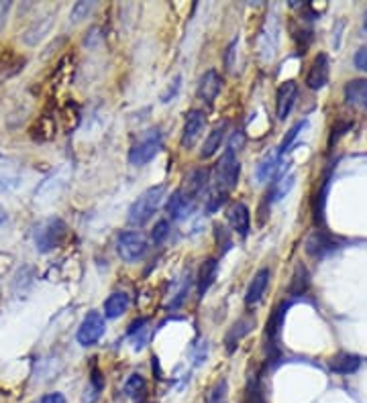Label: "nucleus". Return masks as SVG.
Segmentation results:
<instances>
[{
  "instance_id": "dca6fc26",
  "label": "nucleus",
  "mask_w": 367,
  "mask_h": 403,
  "mask_svg": "<svg viewBox=\"0 0 367 403\" xmlns=\"http://www.w3.org/2000/svg\"><path fill=\"white\" fill-rule=\"evenodd\" d=\"M267 284H270V269H260V271L253 275L249 287H247L245 303H247V306L257 303V301L263 298V294H265V289H267Z\"/></svg>"
},
{
  "instance_id": "cd10ccee",
  "label": "nucleus",
  "mask_w": 367,
  "mask_h": 403,
  "mask_svg": "<svg viewBox=\"0 0 367 403\" xmlns=\"http://www.w3.org/2000/svg\"><path fill=\"white\" fill-rule=\"evenodd\" d=\"M277 165H280V155L275 153V155H270V157L257 167V179H260L261 183H265L267 179L274 176Z\"/></svg>"
},
{
  "instance_id": "9b49d317",
  "label": "nucleus",
  "mask_w": 367,
  "mask_h": 403,
  "mask_svg": "<svg viewBox=\"0 0 367 403\" xmlns=\"http://www.w3.org/2000/svg\"><path fill=\"white\" fill-rule=\"evenodd\" d=\"M298 98V86L296 82H284L280 90H277V96H275V117L280 120L288 119L292 106Z\"/></svg>"
},
{
  "instance_id": "f3484780",
  "label": "nucleus",
  "mask_w": 367,
  "mask_h": 403,
  "mask_svg": "<svg viewBox=\"0 0 367 403\" xmlns=\"http://www.w3.org/2000/svg\"><path fill=\"white\" fill-rule=\"evenodd\" d=\"M361 358L351 353H336L335 357L329 360V369L336 375H351L359 369Z\"/></svg>"
},
{
  "instance_id": "4c0bfd02",
  "label": "nucleus",
  "mask_w": 367,
  "mask_h": 403,
  "mask_svg": "<svg viewBox=\"0 0 367 403\" xmlns=\"http://www.w3.org/2000/svg\"><path fill=\"white\" fill-rule=\"evenodd\" d=\"M11 11V2H0V29L4 27V16H6V13Z\"/></svg>"
},
{
  "instance_id": "9d476101",
  "label": "nucleus",
  "mask_w": 367,
  "mask_h": 403,
  "mask_svg": "<svg viewBox=\"0 0 367 403\" xmlns=\"http://www.w3.org/2000/svg\"><path fill=\"white\" fill-rule=\"evenodd\" d=\"M223 90V75L218 74L216 70H208L206 74L200 77L198 82V98L206 106H213L216 100V96Z\"/></svg>"
},
{
  "instance_id": "2eb2a0df",
  "label": "nucleus",
  "mask_w": 367,
  "mask_h": 403,
  "mask_svg": "<svg viewBox=\"0 0 367 403\" xmlns=\"http://www.w3.org/2000/svg\"><path fill=\"white\" fill-rule=\"evenodd\" d=\"M345 100L357 110H367V80L357 77L345 86Z\"/></svg>"
},
{
  "instance_id": "423d86ee",
  "label": "nucleus",
  "mask_w": 367,
  "mask_h": 403,
  "mask_svg": "<svg viewBox=\"0 0 367 403\" xmlns=\"http://www.w3.org/2000/svg\"><path fill=\"white\" fill-rule=\"evenodd\" d=\"M341 247V240L336 239L335 235H331V232H326V230H314L304 242V249H306V254L308 257H312V259H324L326 254L335 253L336 249Z\"/></svg>"
},
{
  "instance_id": "f257e3e1",
  "label": "nucleus",
  "mask_w": 367,
  "mask_h": 403,
  "mask_svg": "<svg viewBox=\"0 0 367 403\" xmlns=\"http://www.w3.org/2000/svg\"><path fill=\"white\" fill-rule=\"evenodd\" d=\"M164 194H166V188H164V186H155V188L145 190V192L131 204V208H129V216H127L129 224H133V226H143V224L147 222L153 214L157 212V208L161 206Z\"/></svg>"
},
{
  "instance_id": "5701e85b",
  "label": "nucleus",
  "mask_w": 367,
  "mask_h": 403,
  "mask_svg": "<svg viewBox=\"0 0 367 403\" xmlns=\"http://www.w3.org/2000/svg\"><path fill=\"white\" fill-rule=\"evenodd\" d=\"M308 287H310V275H308V271H306L302 265H298V269H296V275H294V279H292L290 296L292 298L304 296Z\"/></svg>"
},
{
  "instance_id": "2f4dec72",
  "label": "nucleus",
  "mask_w": 367,
  "mask_h": 403,
  "mask_svg": "<svg viewBox=\"0 0 367 403\" xmlns=\"http://www.w3.org/2000/svg\"><path fill=\"white\" fill-rule=\"evenodd\" d=\"M168 235H169V222L168 220H159V222L153 226L151 240L155 245H161L164 240L168 239Z\"/></svg>"
},
{
  "instance_id": "6e6552de",
  "label": "nucleus",
  "mask_w": 367,
  "mask_h": 403,
  "mask_svg": "<svg viewBox=\"0 0 367 403\" xmlns=\"http://www.w3.org/2000/svg\"><path fill=\"white\" fill-rule=\"evenodd\" d=\"M206 127V117L202 110H188L186 120H184V133H182V147L184 149H192L198 143L200 134Z\"/></svg>"
},
{
  "instance_id": "1a4fd4ad",
  "label": "nucleus",
  "mask_w": 367,
  "mask_h": 403,
  "mask_svg": "<svg viewBox=\"0 0 367 403\" xmlns=\"http://www.w3.org/2000/svg\"><path fill=\"white\" fill-rule=\"evenodd\" d=\"M329 74H331V63L326 53H319L317 60L312 61L308 74H306V86L310 90H322L329 84Z\"/></svg>"
},
{
  "instance_id": "6ab92c4d",
  "label": "nucleus",
  "mask_w": 367,
  "mask_h": 403,
  "mask_svg": "<svg viewBox=\"0 0 367 403\" xmlns=\"http://www.w3.org/2000/svg\"><path fill=\"white\" fill-rule=\"evenodd\" d=\"M216 273H218V261L216 259H206L198 269V296L202 298L208 287L214 284L216 279Z\"/></svg>"
},
{
  "instance_id": "7ed1b4c3",
  "label": "nucleus",
  "mask_w": 367,
  "mask_h": 403,
  "mask_svg": "<svg viewBox=\"0 0 367 403\" xmlns=\"http://www.w3.org/2000/svg\"><path fill=\"white\" fill-rule=\"evenodd\" d=\"M65 239H68V226L60 218H49L43 224H39L35 230V247L41 253L60 249Z\"/></svg>"
},
{
  "instance_id": "f704fd0d",
  "label": "nucleus",
  "mask_w": 367,
  "mask_h": 403,
  "mask_svg": "<svg viewBox=\"0 0 367 403\" xmlns=\"http://www.w3.org/2000/svg\"><path fill=\"white\" fill-rule=\"evenodd\" d=\"M353 63H355V68H357L359 72H367V45H363V47L355 53Z\"/></svg>"
},
{
  "instance_id": "473e14b6",
  "label": "nucleus",
  "mask_w": 367,
  "mask_h": 403,
  "mask_svg": "<svg viewBox=\"0 0 367 403\" xmlns=\"http://www.w3.org/2000/svg\"><path fill=\"white\" fill-rule=\"evenodd\" d=\"M94 6H96L94 2H78L76 6H74V11H72V21L78 23V21L86 18V16L92 13V9H94Z\"/></svg>"
},
{
  "instance_id": "e433bc0d",
  "label": "nucleus",
  "mask_w": 367,
  "mask_h": 403,
  "mask_svg": "<svg viewBox=\"0 0 367 403\" xmlns=\"http://www.w3.org/2000/svg\"><path fill=\"white\" fill-rule=\"evenodd\" d=\"M39 403H65V397L61 393H49V395H43Z\"/></svg>"
},
{
  "instance_id": "0eeeda50",
  "label": "nucleus",
  "mask_w": 367,
  "mask_h": 403,
  "mask_svg": "<svg viewBox=\"0 0 367 403\" xmlns=\"http://www.w3.org/2000/svg\"><path fill=\"white\" fill-rule=\"evenodd\" d=\"M105 330H107V326H105V318L98 312H90L82 320V324H80V328H78V343L82 344V346H92V344L98 343V340L102 338Z\"/></svg>"
},
{
  "instance_id": "39448f33",
  "label": "nucleus",
  "mask_w": 367,
  "mask_h": 403,
  "mask_svg": "<svg viewBox=\"0 0 367 403\" xmlns=\"http://www.w3.org/2000/svg\"><path fill=\"white\" fill-rule=\"evenodd\" d=\"M239 171H241L239 159H237L235 151L229 149L216 165V188L220 192L229 194V190H233L237 186V181H239Z\"/></svg>"
},
{
  "instance_id": "ea45409f",
  "label": "nucleus",
  "mask_w": 367,
  "mask_h": 403,
  "mask_svg": "<svg viewBox=\"0 0 367 403\" xmlns=\"http://www.w3.org/2000/svg\"><path fill=\"white\" fill-rule=\"evenodd\" d=\"M363 27H366V31H367V13H366V16H363Z\"/></svg>"
},
{
  "instance_id": "a878e982",
  "label": "nucleus",
  "mask_w": 367,
  "mask_h": 403,
  "mask_svg": "<svg viewBox=\"0 0 367 403\" xmlns=\"http://www.w3.org/2000/svg\"><path fill=\"white\" fill-rule=\"evenodd\" d=\"M206 181H208V169H196V171H192L190 173V178H188V188H190V192L188 195H198L204 188H206Z\"/></svg>"
},
{
  "instance_id": "7c9ffc66",
  "label": "nucleus",
  "mask_w": 367,
  "mask_h": 403,
  "mask_svg": "<svg viewBox=\"0 0 367 403\" xmlns=\"http://www.w3.org/2000/svg\"><path fill=\"white\" fill-rule=\"evenodd\" d=\"M304 127H306V120H300V122H296L290 131L286 133L284 141H282V145H280V149H277V155H280V157H282V153H286V151H288V147H290L292 143H294V139L300 134V131H302Z\"/></svg>"
},
{
  "instance_id": "c9c22d12",
  "label": "nucleus",
  "mask_w": 367,
  "mask_h": 403,
  "mask_svg": "<svg viewBox=\"0 0 367 403\" xmlns=\"http://www.w3.org/2000/svg\"><path fill=\"white\" fill-rule=\"evenodd\" d=\"M180 80H182L180 75H176V77H174V82H171V90H169V92H166V94H164V98H161V102H169V100L174 98V94H176V92H178V88H180Z\"/></svg>"
},
{
  "instance_id": "393cba45",
  "label": "nucleus",
  "mask_w": 367,
  "mask_h": 403,
  "mask_svg": "<svg viewBox=\"0 0 367 403\" xmlns=\"http://www.w3.org/2000/svg\"><path fill=\"white\" fill-rule=\"evenodd\" d=\"M105 387V379H102V373L94 367L92 369V377H90V387L84 393V403H94L96 397L100 395V391Z\"/></svg>"
},
{
  "instance_id": "ddd939ff",
  "label": "nucleus",
  "mask_w": 367,
  "mask_h": 403,
  "mask_svg": "<svg viewBox=\"0 0 367 403\" xmlns=\"http://www.w3.org/2000/svg\"><path fill=\"white\" fill-rule=\"evenodd\" d=\"M168 214L174 218V220H182V218H188L194 210V198L188 195V192L184 190H176L174 194L169 195L168 200Z\"/></svg>"
},
{
  "instance_id": "b1692460",
  "label": "nucleus",
  "mask_w": 367,
  "mask_h": 403,
  "mask_svg": "<svg viewBox=\"0 0 367 403\" xmlns=\"http://www.w3.org/2000/svg\"><path fill=\"white\" fill-rule=\"evenodd\" d=\"M294 176H286V178L277 179L274 186H272V190H270V195H267V200L270 202H275V200H282V198H286L288 192H290L292 188H294Z\"/></svg>"
},
{
  "instance_id": "c85d7f7f",
  "label": "nucleus",
  "mask_w": 367,
  "mask_h": 403,
  "mask_svg": "<svg viewBox=\"0 0 367 403\" xmlns=\"http://www.w3.org/2000/svg\"><path fill=\"white\" fill-rule=\"evenodd\" d=\"M353 122L351 120H336L331 129V136H329V147H335L336 143L345 136V134L351 131Z\"/></svg>"
},
{
  "instance_id": "aec40b11",
  "label": "nucleus",
  "mask_w": 367,
  "mask_h": 403,
  "mask_svg": "<svg viewBox=\"0 0 367 403\" xmlns=\"http://www.w3.org/2000/svg\"><path fill=\"white\" fill-rule=\"evenodd\" d=\"M227 120H223L218 127H214L213 133L208 134V139L204 141V145H202V157L204 159H208V157H213L216 149L223 145V139H225V134H227Z\"/></svg>"
},
{
  "instance_id": "bb28decb",
  "label": "nucleus",
  "mask_w": 367,
  "mask_h": 403,
  "mask_svg": "<svg viewBox=\"0 0 367 403\" xmlns=\"http://www.w3.org/2000/svg\"><path fill=\"white\" fill-rule=\"evenodd\" d=\"M227 395H229V385L227 379H220L218 383H214L211 391L206 393L204 403H227Z\"/></svg>"
},
{
  "instance_id": "20e7f679",
  "label": "nucleus",
  "mask_w": 367,
  "mask_h": 403,
  "mask_svg": "<svg viewBox=\"0 0 367 403\" xmlns=\"http://www.w3.org/2000/svg\"><path fill=\"white\" fill-rule=\"evenodd\" d=\"M117 253L124 263L141 261L147 253V240L141 232L127 230V232L119 235V239H117Z\"/></svg>"
},
{
  "instance_id": "58836bf2",
  "label": "nucleus",
  "mask_w": 367,
  "mask_h": 403,
  "mask_svg": "<svg viewBox=\"0 0 367 403\" xmlns=\"http://www.w3.org/2000/svg\"><path fill=\"white\" fill-rule=\"evenodd\" d=\"M4 220H6V210L0 206V224L4 222Z\"/></svg>"
},
{
  "instance_id": "4be33fe9",
  "label": "nucleus",
  "mask_w": 367,
  "mask_h": 403,
  "mask_svg": "<svg viewBox=\"0 0 367 403\" xmlns=\"http://www.w3.org/2000/svg\"><path fill=\"white\" fill-rule=\"evenodd\" d=\"M127 308H129V296L122 294V291H115L105 301V316L107 318H119L127 312Z\"/></svg>"
},
{
  "instance_id": "a211bd4d",
  "label": "nucleus",
  "mask_w": 367,
  "mask_h": 403,
  "mask_svg": "<svg viewBox=\"0 0 367 403\" xmlns=\"http://www.w3.org/2000/svg\"><path fill=\"white\" fill-rule=\"evenodd\" d=\"M329 186H331V179H329V171H326V176L322 178L321 190L312 195V220L317 226H324V206H326Z\"/></svg>"
},
{
  "instance_id": "c756f323",
  "label": "nucleus",
  "mask_w": 367,
  "mask_h": 403,
  "mask_svg": "<svg viewBox=\"0 0 367 403\" xmlns=\"http://www.w3.org/2000/svg\"><path fill=\"white\" fill-rule=\"evenodd\" d=\"M143 391H145V379L141 375H131L129 381L124 383V395L139 397V395H143Z\"/></svg>"
},
{
  "instance_id": "72a5a7b5",
  "label": "nucleus",
  "mask_w": 367,
  "mask_h": 403,
  "mask_svg": "<svg viewBox=\"0 0 367 403\" xmlns=\"http://www.w3.org/2000/svg\"><path fill=\"white\" fill-rule=\"evenodd\" d=\"M227 192H220V190H216L211 198H208V204H206V210L208 212H216V210L220 208L225 202H227Z\"/></svg>"
},
{
  "instance_id": "412c9836",
  "label": "nucleus",
  "mask_w": 367,
  "mask_h": 403,
  "mask_svg": "<svg viewBox=\"0 0 367 403\" xmlns=\"http://www.w3.org/2000/svg\"><path fill=\"white\" fill-rule=\"evenodd\" d=\"M51 21H53V15H46L43 18H39V23L35 21L33 25H31L29 29L25 31V37H23V41L27 45H37L43 37H46V33L49 31L51 27Z\"/></svg>"
},
{
  "instance_id": "f8f14e48",
  "label": "nucleus",
  "mask_w": 367,
  "mask_h": 403,
  "mask_svg": "<svg viewBox=\"0 0 367 403\" xmlns=\"http://www.w3.org/2000/svg\"><path fill=\"white\" fill-rule=\"evenodd\" d=\"M253 328H255V318H253V316L247 313L243 318H239V320L233 324V328L227 332V336H225V348H227V353H229V355L230 353H235L239 343H241Z\"/></svg>"
},
{
  "instance_id": "f03ea898",
  "label": "nucleus",
  "mask_w": 367,
  "mask_h": 403,
  "mask_svg": "<svg viewBox=\"0 0 367 403\" xmlns=\"http://www.w3.org/2000/svg\"><path fill=\"white\" fill-rule=\"evenodd\" d=\"M161 143H164V133H161L159 127H153L149 131H145V134L129 151V163L135 165V167L149 163L153 157L161 151Z\"/></svg>"
},
{
  "instance_id": "4468645a",
  "label": "nucleus",
  "mask_w": 367,
  "mask_h": 403,
  "mask_svg": "<svg viewBox=\"0 0 367 403\" xmlns=\"http://www.w3.org/2000/svg\"><path fill=\"white\" fill-rule=\"evenodd\" d=\"M227 218H229L233 230L239 237H247L249 235V230H251V214H249V208L245 204H241V202L233 204L229 212H227Z\"/></svg>"
}]
</instances>
